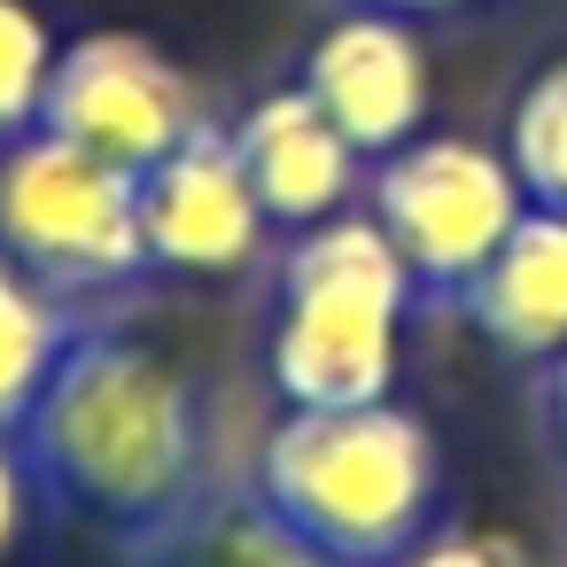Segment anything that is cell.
Returning a JSON list of instances; mask_svg holds the SVG:
<instances>
[{
    "label": "cell",
    "mask_w": 567,
    "mask_h": 567,
    "mask_svg": "<svg viewBox=\"0 0 567 567\" xmlns=\"http://www.w3.org/2000/svg\"><path fill=\"white\" fill-rule=\"evenodd\" d=\"M48 513L117 544L125 559L156 544L210 474V396L148 334L86 319L55 358L32 420L17 427Z\"/></svg>",
    "instance_id": "cell-1"
},
{
    "label": "cell",
    "mask_w": 567,
    "mask_h": 567,
    "mask_svg": "<svg viewBox=\"0 0 567 567\" xmlns=\"http://www.w3.org/2000/svg\"><path fill=\"white\" fill-rule=\"evenodd\" d=\"M249 489L319 551L350 567H389L443 520V451L435 427L396 396L311 404L280 412L257 435Z\"/></svg>",
    "instance_id": "cell-2"
},
{
    "label": "cell",
    "mask_w": 567,
    "mask_h": 567,
    "mask_svg": "<svg viewBox=\"0 0 567 567\" xmlns=\"http://www.w3.org/2000/svg\"><path fill=\"white\" fill-rule=\"evenodd\" d=\"M412 311L420 288L365 210L288 234L265 311V389L280 396V412L396 396Z\"/></svg>",
    "instance_id": "cell-3"
},
{
    "label": "cell",
    "mask_w": 567,
    "mask_h": 567,
    "mask_svg": "<svg viewBox=\"0 0 567 567\" xmlns=\"http://www.w3.org/2000/svg\"><path fill=\"white\" fill-rule=\"evenodd\" d=\"M0 257L55 288L71 311L133 296L156 272L141 241V172L63 133L9 141L0 148Z\"/></svg>",
    "instance_id": "cell-4"
},
{
    "label": "cell",
    "mask_w": 567,
    "mask_h": 567,
    "mask_svg": "<svg viewBox=\"0 0 567 567\" xmlns=\"http://www.w3.org/2000/svg\"><path fill=\"white\" fill-rule=\"evenodd\" d=\"M520 210L528 195L505 148L466 133H412L365 172V218L389 234L427 311H451L466 296V280L489 265V249L513 234Z\"/></svg>",
    "instance_id": "cell-5"
},
{
    "label": "cell",
    "mask_w": 567,
    "mask_h": 567,
    "mask_svg": "<svg viewBox=\"0 0 567 567\" xmlns=\"http://www.w3.org/2000/svg\"><path fill=\"white\" fill-rule=\"evenodd\" d=\"M203 125H210V110H203L195 71L172 48H156L148 32H79V40H63L40 133H63V141L110 156L125 172H148Z\"/></svg>",
    "instance_id": "cell-6"
},
{
    "label": "cell",
    "mask_w": 567,
    "mask_h": 567,
    "mask_svg": "<svg viewBox=\"0 0 567 567\" xmlns=\"http://www.w3.org/2000/svg\"><path fill=\"white\" fill-rule=\"evenodd\" d=\"M141 241H148V265L172 280H241L265 257L272 218L226 125L187 133L164 164L141 172Z\"/></svg>",
    "instance_id": "cell-7"
},
{
    "label": "cell",
    "mask_w": 567,
    "mask_h": 567,
    "mask_svg": "<svg viewBox=\"0 0 567 567\" xmlns=\"http://www.w3.org/2000/svg\"><path fill=\"white\" fill-rule=\"evenodd\" d=\"M296 86L334 117V133L381 164L389 148H404L427 125V55L412 40L404 17H373V9H342L296 63Z\"/></svg>",
    "instance_id": "cell-8"
},
{
    "label": "cell",
    "mask_w": 567,
    "mask_h": 567,
    "mask_svg": "<svg viewBox=\"0 0 567 567\" xmlns=\"http://www.w3.org/2000/svg\"><path fill=\"white\" fill-rule=\"evenodd\" d=\"M226 133H234V156H241V172H249V187H257V203H265V218H272L280 241L350 210L365 156L334 133V117L296 79L272 86V94H257Z\"/></svg>",
    "instance_id": "cell-9"
},
{
    "label": "cell",
    "mask_w": 567,
    "mask_h": 567,
    "mask_svg": "<svg viewBox=\"0 0 567 567\" xmlns=\"http://www.w3.org/2000/svg\"><path fill=\"white\" fill-rule=\"evenodd\" d=\"M451 311L505 365H551L567 350V218L528 203Z\"/></svg>",
    "instance_id": "cell-10"
},
{
    "label": "cell",
    "mask_w": 567,
    "mask_h": 567,
    "mask_svg": "<svg viewBox=\"0 0 567 567\" xmlns=\"http://www.w3.org/2000/svg\"><path fill=\"white\" fill-rule=\"evenodd\" d=\"M125 567H350L334 551H319L303 528H288L249 474L241 482H210L156 544H141Z\"/></svg>",
    "instance_id": "cell-11"
},
{
    "label": "cell",
    "mask_w": 567,
    "mask_h": 567,
    "mask_svg": "<svg viewBox=\"0 0 567 567\" xmlns=\"http://www.w3.org/2000/svg\"><path fill=\"white\" fill-rule=\"evenodd\" d=\"M79 327H86V311H71L55 288H40L24 265L0 257V435H17L32 420V404Z\"/></svg>",
    "instance_id": "cell-12"
},
{
    "label": "cell",
    "mask_w": 567,
    "mask_h": 567,
    "mask_svg": "<svg viewBox=\"0 0 567 567\" xmlns=\"http://www.w3.org/2000/svg\"><path fill=\"white\" fill-rule=\"evenodd\" d=\"M505 164H513V179H520V195L536 210H559L567 218V55L536 63L528 86L513 94Z\"/></svg>",
    "instance_id": "cell-13"
},
{
    "label": "cell",
    "mask_w": 567,
    "mask_h": 567,
    "mask_svg": "<svg viewBox=\"0 0 567 567\" xmlns=\"http://www.w3.org/2000/svg\"><path fill=\"white\" fill-rule=\"evenodd\" d=\"M55 55H63V40L48 32V17L32 0H0V148L40 133Z\"/></svg>",
    "instance_id": "cell-14"
},
{
    "label": "cell",
    "mask_w": 567,
    "mask_h": 567,
    "mask_svg": "<svg viewBox=\"0 0 567 567\" xmlns=\"http://www.w3.org/2000/svg\"><path fill=\"white\" fill-rule=\"evenodd\" d=\"M389 567H536L528 559V544L520 536H505V528H458V520H435L404 559H389Z\"/></svg>",
    "instance_id": "cell-15"
},
{
    "label": "cell",
    "mask_w": 567,
    "mask_h": 567,
    "mask_svg": "<svg viewBox=\"0 0 567 567\" xmlns=\"http://www.w3.org/2000/svg\"><path fill=\"white\" fill-rule=\"evenodd\" d=\"M40 513H48V497H40V482H32L24 443H17V435H0V567H17V559H24Z\"/></svg>",
    "instance_id": "cell-16"
},
{
    "label": "cell",
    "mask_w": 567,
    "mask_h": 567,
    "mask_svg": "<svg viewBox=\"0 0 567 567\" xmlns=\"http://www.w3.org/2000/svg\"><path fill=\"white\" fill-rule=\"evenodd\" d=\"M536 396H544V427H551V443H559V458H567V350L544 365V389H536Z\"/></svg>",
    "instance_id": "cell-17"
},
{
    "label": "cell",
    "mask_w": 567,
    "mask_h": 567,
    "mask_svg": "<svg viewBox=\"0 0 567 567\" xmlns=\"http://www.w3.org/2000/svg\"><path fill=\"white\" fill-rule=\"evenodd\" d=\"M342 9H373V17H458V9H474V0H342Z\"/></svg>",
    "instance_id": "cell-18"
}]
</instances>
